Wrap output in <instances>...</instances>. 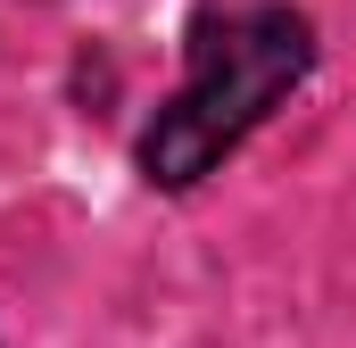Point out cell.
I'll return each mask as SVG.
<instances>
[{
  "label": "cell",
  "mask_w": 356,
  "mask_h": 348,
  "mask_svg": "<svg viewBox=\"0 0 356 348\" xmlns=\"http://www.w3.org/2000/svg\"><path fill=\"white\" fill-rule=\"evenodd\" d=\"M307 58H315V33L290 0H199L191 8V75L141 141L149 182L191 191L199 174H216L282 108V91L307 75Z\"/></svg>",
  "instance_id": "6da1fadb"
}]
</instances>
